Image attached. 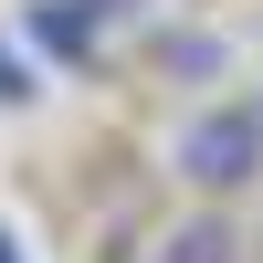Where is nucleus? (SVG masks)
Instances as JSON below:
<instances>
[{
    "mask_svg": "<svg viewBox=\"0 0 263 263\" xmlns=\"http://www.w3.org/2000/svg\"><path fill=\"white\" fill-rule=\"evenodd\" d=\"M0 263H21V242H11V232H0Z\"/></svg>",
    "mask_w": 263,
    "mask_h": 263,
    "instance_id": "6",
    "label": "nucleus"
},
{
    "mask_svg": "<svg viewBox=\"0 0 263 263\" xmlns=\"http://www.w3.org/2000/svg\"><path fill=\"white\" fill-rule=\"evenodd\" d=\"M168 168H179L200 200L253 190L263 179V105H200V116L179 126V147H168Z\"/></svg>",
    "mask_w": 263,
    "mask_h": 263,
    "instance_id": "1",
    "label": "nucleus"
},
{
    "mask_svg": "<svg viewBox=\"0 0 263 263\" xmlns=\"http://www.w3.org/2000/svg\"><path fill=\"white\" fill-rule=\"evenodd\" d=\"M253 105H263V95H253Z\"/></svg>",
    "mask_w": 263,
    "mask_h": 263,
    "instance_id": "7",
    "label": "nucleus"
},
{
    "mask_svg": "<svg viewBox=\"0 0 263 263\" xmlns=\"http://www.w3.org/2000/svg\"><path fill=\"white\" fill-rule=\"evenodd\" d=\"M0 105H32V74H21V53H11V32H0Z\"/></svg>",
    "mask_w": 263,
    "mask_h": 263,
    "instance_id": "5",
    "label": "nucleus"
},
{
    "mask_svg": "<svg viewBox=\"0 0 263 263\" xmlns=\"http://www.w3.org/2000/svg\"><path fill=\"white\" fill-rule=\"evenodd\" d=\"M158 263H242V232H232L221 211H200V221H179L158 242Z\"/></svg>",
    "mask_w": 263,
    "mask_h": 263,
    "instance_id": "3",
    "label": "nucleus"
},
{
    "mask_svg": "<svg viewBox=\"0 0 263 263\" xmlns=\"http://www.w3.org/2000/svg\"><path fill=\"white\" fill-rule=\"evenodd\" d=\"M158 63L200 84V74H221V42H211V32H168V42H158Z\"/></svg>",
    "mask_w": 263,
    "mask_h": 263,
    "instance_id": "4",
    "label": "nucleus"
},
{
    "mask_svg": "<svg viewBox=\"0 0 263 263\" xmlns=\"http://www.w3.org/2000/svg\"><path fill=\"white\" fill-rule=\"evenodd\" d=\"M116 11H126V0H42V11H32V32L53 42V53H74V63H84V53L105 42V21H116Z\"/></svg>",
    "mask_w": 263,
    "mask_h": 263,
    "instance_id": "2",
    "label": "nucleus"
}]
</instances>
